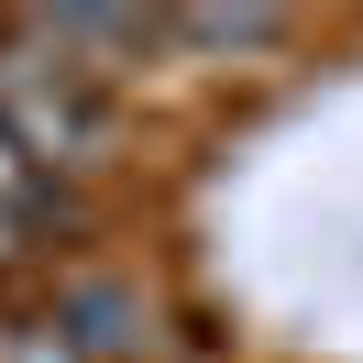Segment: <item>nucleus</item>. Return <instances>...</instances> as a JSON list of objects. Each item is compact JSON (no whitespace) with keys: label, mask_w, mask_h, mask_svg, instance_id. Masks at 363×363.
<instances>
[{"label":"nucleus","mask_w":363,"mask_h":363,"mask_svg":"<svg viewBox=\"0 0 363 363\" xmlns=\"http://www.w3.org/2000/svg\"><path fill=\"white\" fill-rule=\"evenodd\" d=\"M55 209H67V177H45L23 143L0 133V264H11V253H33V231H45Z\"/></svg>","instance_id":"f03ea898"},{"label":"nucleus","mask_w":363,"mask_h":363,"mask_svg":"<svg viewBox=\"0 0 363 363\" xmlns=\"http://www.w3.org/2000/svg\"><path fill=\"white\" fill-rule=\"evenodd\" d=\"M165 33H187V45H275V11H177Z\"/></svg>","instance_id":"20e7f679"},{"label":"nucleus","mask_w":363,"mask_h":363,"mask_svg":"<svg viewBox=\"0 0 363 363\" xmlns=\"http://www.w3.org/2000/svg\"><path fill=\"white\" fill-rule=\"evenodd\" d=\"M0 133L23 143L45 177L99 165V155H111V89H99V67L67 55L45 23L0 33Z\"/></svg>","instance_id":"f257e3e1"},{"label":"nucleus","mask_w":363,"mask_h":363,"mask_svg":"<svg viewBox=\"0 0 363 363\" xmlns=\"http://www.w3.org/2000/svg\"><path fill=\"white\" fill-rule=\"evenodd\" d=\"M67 330H77V352H133L143 308H133L121 286H77V297H67Z\"/></svg>","instance_id":"7ed1b4c3"}]
</instances>
